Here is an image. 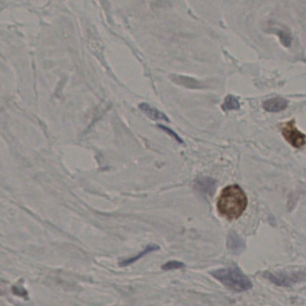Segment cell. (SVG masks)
I'll return each mask as SVG.
<instances>
[{
	"mask_svg": "<svg viewBox=\"0 0 306 306\" xmlns=\"http://www.w3.org/2000/svg\"><path fill=\"white\" fill-rule=\"evenodd\" d=\"M248 206V198L243 189L234 184L226 187L220 193L216 208L220 215L229 221L239 218Z\"/></svg>",
	"mask_w": 306,
	"mask_h": 306,
	"instance_id": "cell-1",
	"label": "cell"
},
{
	"mask_svg": "<svg viewBox=\"0 0 306 306\" xmlns=\"http://www.w3.org/2000/svg\"><path fill=\"white\" fill-rule=\"evenodd\" d=\"M185 268V264L183 262L177 261H170L162 266L163 270H172V269H180Z\"/></svg>",
	"mask_w": 306,
	"mask_h": 306,
	"instance_id": "cell-9",
	"label": "cell"
},
{
	"mask_svg": "<svg viewBox=\"0 0 306 306\" xmlns=\"http://www.w3.org/2000/svg\"><path fill=\"white\" fill-rule=\"evenodd\" d=\"M227 246L235 254H240L242 252V248L244 247L242 239L240 238L238 235H236L235 233H233V234H230V235H228Z\"/></svg>",
	"mask_w": 306,
	"mask_h": 306,
	"instance_id": "cell-7",
	"label": "cell"
},
{
	"mask_svg": "<svg viewBox=\"0 0 306 306\" xmlns=\"http://www.w3.org/2000/svg\"><path fill=\"white\" fill-rule=\"evenodd\" d=\"M13 293L16 295H20V296H23V297H26L27 292L24 289L22 288H18V287H13Z\"/></svg>",
	"mask_w": 306,
	"mask_h": 306,
	"instance_id": "cell-11",
	"label": "cell"
},
{
	"mask_svg": "<svg viewBox=\"0 0 306 306\" xmlns=\"http://www.w3.org/2000/svg\"><path fill=\"white\" fill-rule=\"evenodd\" d=\"M282 135L285 140L295 148H301L305 144V135L295 127V121H287L282 127Z\"/></svg>",
	"mask_w": 306,
	"mask_h": 306,
	"instance_id": "cell-3",
	"label": "cell"
},
{
	"mask_svg": "<svg viewBox=\"0 0 306 306\" xmlns=\"http://www.w3.org/2000/svg\"><path fill=\"white\" fill-rule=\"evenodd\" d=\"M287 101L280 97L268 99L262 103V107L268 113H280L285 110L287 107Z\"/></svg>",
	"mask_w": 306,
	"mask_h": 306,
	"instance_id": "cell-4",
	"label": "cell"
},
{
	"mask_svg": "<svg viewBox=\"0 0 306 306\" xmlns=\"http://www.w3.org/2000/svg\"><path fill=\"white\" fill-rule=\"evenodd\" d=\"M222 108L226 112L229 110H239L240 109V103L237 98H235L233 95H228L226 97L222 104Z\"/></svg>",
	"mask_w": 306,
	"mask_h": 306,
	"instance_id": "cell-8",
	"label": "cell"
},
{
	"mask_svg": "<svg viewBox=\"0 0 306 306\" xmlns=\"http://www.w3.org/2000/svg\"><path fill=\"white\" fill-rule=\"evenodd\" d=\"M210 274L232 291L238 293L248 291L254 286L252 280L237 266L216 269Z\"/></svg>",
	"mask_w": 306,
	"mask_h": 306,
	"instance_id": "cell-2",
	"label": "cell"
},
{
	"mask_svg": "<svg viewBox=\"0 0 306 306\" xmlns=\"http://www.w3.org/2000/svg\"><path fill=\"white\" fill-rule=\"evenodd\" d=\"M140 110H143L145 114L148 115V117L151 118L155 121H164L169 122V119L167 118L165 114L161 113L160 110H156L147 103H142L140 104Z\"/></svg>",
	"mask_w": 306,
	"mask_h": 306,
	"instance_id": "cell-5",
	"label": "cell"
},
{
	"mask_svg": "<svg viewBox=\"0 0 306 306\" xmlns=\"http://www.w3.org/2000/svg\"><path fill=\"white\" fill-rule=\"evenodd\" d=\"M159 128H161V129H163V130H164L165 132L168 133V134L171 135V136H173V137H174L175 140H178L180 143H182V140L180 138V136H178L177 134H175L174 131H172L171 129H167L166 127H164V126H161V125L159 126Z\"/></svg>",
	"mask_w": 306,
	"mask_h": 306,
	"instance_id": "cell-10",
	"label": "cell"
},
{
	"mask_svg": "<svg viewBox=\"0 0 306 306\" xmlns=\"http://www.w3.org/2000/svg\"><path fill=\"white\" fill-rule=\"evenodd\" d=\"M160 249V247H159L158 245H155V244L147 246V247L144 249L142 253H140V254H137L136 256H134V257L129 258V259H127V260L121 261V262L119 263V265H120L121 267H127V266L132 264L134 262L138 261L140 259L143 258L145 255H148V254H151L153 252L157 251V249Z\"/></svg>",
	"mask_w": 306,
	"mask_h": 306,
	"instance_id": "cell-6",
	"label": "cell"
}]
</instances>
